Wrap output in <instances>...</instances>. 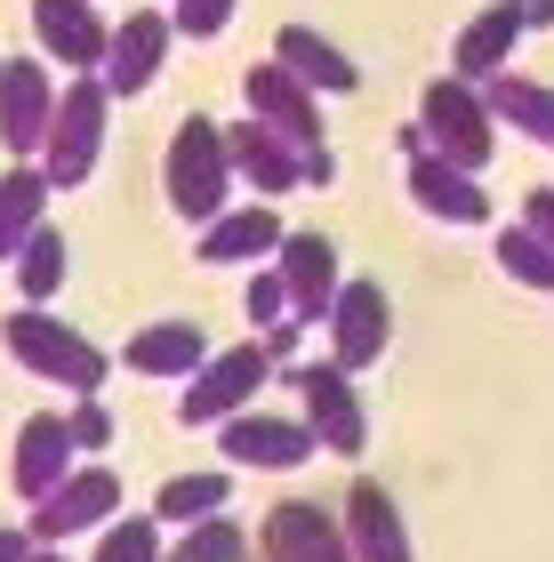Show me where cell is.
<instances>
[{
	"label": "cell",
	"mask_w": 554,
	"mask_h": 562,
	"mask_svg": "<svg viewBox=\"0 0 554 562\" xmlns=\"http://www.w3.org/2000/svg\"><path fill=\"white\" fill-rule=\"evenodd\" d=\"M273 353H265V338H249V346H225V353H210L193 378H185V394H178V426H225V418H241L249 402H258L265 386H273Z\"/></svg>",
	"instance_id": "5"
},
{
	"label": "cell",
	"mask_w": 554,
	"mask_h": 562,
	"mask_svg": "<svg viewBox=\"0 0 554 562\" xmlns=\"http://www.w3.org/2000/svg\"><path fill=\"white\" fill-rule=\"evenodd\" d=\"M65 266H72L65 234H57V225H41V234L16 249V266H9V273H16V297H24V305H48V297L65 290Z\"/></svg>",
	"instance_id": "27"
},
{
	"label": "cell",
	"mask_w": 554,
	"mask_h": 562,
	"mask_svg": "<svg viewBox=\"0 0 554 562\" xmlns=\"http://www.w3.org/2000/svg\"><path fill=\"white\" fill-rule=\"evenodd\" d=\"M314 426L306 418H273V411H241L217 426V458L225 467H249V474H297L314 458Z\"/></svg>",
	"instance_id": "10"
},
{
	"label": "cell",
	"mask_w": 554,
	"mask_h": 562,
	"mask_svg": "<svg viewBox=\"0 0 554 562\" xmlns=\"http://www.w3.org/2000/svg\"><path fill=\"white\" fill-rule=\"evenodd\" d=\"M169 41H178V24H169V9H121L113 24V48H105V81L113 97H145L161 81V65H169Z\"/></svg>",
	"instance_id": "12"
},
{
	"label": "cell",
	"mask_w": 554,
	"mask_h": 562,
	"mask_svg": "<svg viewBox=\"0 0 554 562\" xmlns=\"http://www.w3.org/2000/svg\"><path fill=\"white\" fill-rule=\"evenodd\" d=\"M33 554H41L33 530H9V522H0V562H33Z\"/></svg>",
	"instance_id": "36"
},
{
	"label": "cell",
	"mask_w": 554,
	"mask_h": 562,
	"mask_svg": "<svg viewBox=\"0 0 554 562\" xmlns=\"http://www.w3.org/2000/svg\"><path fill=\"white\" fill-rule=\"evenodd\" d=\"M483 97H490V113H498V130H522L531 145H546L554 153V81H531V72H490L483 81Z\"/></svg>",
	"instance_id": "25"
},
{
	"label": "cell",
	"mask_w": 554,
	"mask_h": 562,
	"mask_svg": "<svg viewBox=\"0 0 554 562\" xmlns=\"http://www.w3.org/2000/svg\"><path fill=\"white\" fill-rule=\"evenodd\" d=\"M282 210L273 201H241V210H225L217 225H201L193 258L201 266H273V249H282Z\"/></svg>",
	"instance_id": "20"
},
{
	"label": "cell",
	"mask_w": 554,
	"mask_h": 562,
	"mask_svg": "<svg viewBox=\"0 0 554 562\" xmlns=\"http://www.w3.org/2000/svg\"><path fill=\"white\" fill-rule=\"evenodd\" d=\"M258 562H354V547L321 498H282L258 522Z\"/></svg>",
	"instance_id": "11"
},
{
	"label": "cell",
	"mask_w": 554,
	"mask_h": 562,
	"mask_svg": "<svg viewBox=\"0 0 554 562\" xmlns=\"http://www.w3.org/2000/svg\"><path fill=\"white\" fill-rule=\"evenodd\" d=\"M105 121H113V89L97 81V72H65L57 113H48V137H41V177L57 193H72V186H89V177H97Z\"/></svg>",
	"instance_id": "3"
},
{
	"label": "cell",
	"mask_w": 554,
	"mask_h": 562,
	"mask_svg": "<svg viewBox=\"0 0 554 562\" xmlns=\"http://www.w3.org/2000/svg\"><path fill=\"white\" fill-rule=\"evenodd\" d=\"M121 515V474L105 467V458H81V467H72L57 491H48L41 506H33V539L41 547H65V539H89V530H105Z\"/></svg>",
	"instance_id": "6"
},
{
	"label": "cell",
	"mask_w": 554,
	"mask_h": 562,
	"mask_svg": "<svg viewBox=\"0 0 554 562\" xmlns=\"http://www.w3.org/2000/svg\"><path fill=\"white\" fill-rule=\"evenodd\" d=\"M297 338H306V322H282V329H265V353H273V362H290V353H297Z\"/></svg>",
	"instance_id": "37"
},
{
	"label": "cell",
	"mask_w": 554,
	"mask_h": 562,
	"mask_svg": "<svg viewBox=\"0 0 554 562\" xmlns=\"http://www.w3.org/2000/svg\"><path fill=\"white\" fill-rule=\"evenodd\" d=\"M225 153H234V177L249 186V201H282L306 186V169H297V145L290 137H273L265 121H225Z\"/></svg>",
	"instance_id": "19"
},
{
	"label": "cell",
	"mask_w": 554,
	"mask_h": 562,
	"mask_svg": "<svg viewBox=\"0 0 554 562\" xmlns=\"http://www.w3.org/2000/svg\"><path fill=\"white\" fill-rule=\"evenodd\" d=\"M33 41H41V57H57L65 72H105L113 24L97 16V0H33Z\"/></svg>",
	"instance_id": "16"
},
{
	"label": "cell",
	"mask_w": 554,
	"mask_h": 562,
	"mask_svg": "<svg viewBox=\"0 0 554 562\" xmlns=\"http://www.w3.org/2000/svg\"><path fill=\"white\" fill-rule=\"evenodd\" d=\"M338 522H346V547H354V562H418V554H410V522H402V506H394V491H386L377 474H354V491H346Z\"/></svg>",
	"instance_id": "17"
},
{
	"label": "cell",
	"mask_w": 554,
	"mask_h": 562,
	"mask_svg": "<svg viewBox=\"0 0 554 562\" xmlns=\"http://www.w3.org/2000/svg\"><path fill=\"white\" fill-rule=\"evenodd\" d=\"M241 105H249V121H265L273 137H290L297 153H314V145H330V130H321V97L297 81L290 65H249L241 72Z\"/></svg>",
	"instance_id": "9"
},
{
	"label": "cell",
	"mask_w": 554,
	"mask_h": 562,
	"mask_svg": "<svg viewBox=\"0 0 554 562\" xmlns=\"http://www.w3.org/2000/svg\"><path fill=\"white\" fill-rule=\"evenodd\" d=\"M48 177L41 161H16V169H0V266H16V249L48 225Z\"/></svg>",
	"instance_id": "24"
},
{
	"label": "cell",
	"mask_w": 554,
	"mask_h": 562,
	"mask_svg": "<svg viewBox=\"0 0 554 562\" xmlns=\"http://www.w3.org/2000/svg\"><path fill=\"white\" fill-rule=\"evenodd\" d=\"M57 113V72L41 57H0V153H41Z\"/></svg>",
	"instance_id": "15"
},
{
	"label": "cell",
	"mask_w": 554,
	"mask_h": 562,
	"mask_svg": "<svg viewBox=\"0 0 554 562\" xmlns=\"http://www.w3.org/2000/svg\"><path fill=\"white\" fill-rule=\"evenodd\" d=\"M297 402H306V426H314V442L330 450V458H362L370 450V411H362L354 370L306 362V370H297Z\"/></svg>",
	"instance_id": "7"
},
{
	"label": "cell",
	"mask_w": 554,
	"mask_h": 562,
	"mask_svg": "<svg viewBox=\"0 0 554 562\" xmlns=\"http://www.w3.org/2000/svg\"><path fill=\"white\" fill-rule=\"evenodd\" d=\"M522 225L554 249V186H531V193H522Z\"/></svg>",
	"instance_id": "34"
},
{
	"label": "cell",
	"mask_w": 554,
	"mask_h": 562,
	"mask_svg": "<svg viewBox=\"0 0 554 562\" xmlns=\"http://www.w3.org/2000/svg\"><path fill=\"white\" fill-rule=\"evenodd\" d=\"M297 169H306V186H314V193H321V186H338V153H330V145L297 153Z\"/></svg>",
	"instance_id": "35"
},
{
	"label": "cell",
	"mask_w": 554,
	"mask_h": 562,
	"mask_svg": "<svg viewBox=\"0 0 554 562\" xmlns=\"http://www.w3.org/2000/svg\"><path fill=\"white\" fill-rule=\"evenodd\" d=\"M65 426H72V442H81V450H105V442H113V411H105L97 394H81V402H72V411H65Z\"/></svg>",
	"instance_id": "33"
},
{
	"label": "cell",
	"mask_w": 554,
	"mask_h": 562,
	"mask_svg": "<svg viewBox=\"0 0 554 562\" xmlns=\"http://www.w3.org/2000/svg\"><path fill=\"white\" fill-rule=\"evenodd\" d=\"M418 137H426V153H442L450 169H474V177H483L490 153H498V113H490V97L474 89V81L442 72V81L418 89Z\"/></svg>",
	"instance_id": "4"
},
{
	"label": "cell",
	"mask_w": 554,
	"mask_h": 562,
	"mask_svg": "<svg viewBox=\"0 0 554 562\" xmlns=\"http://www.w3.org/2000/svg\"><path fill=\"white\" fill-rule=\"evenodd\" d=\"M225 491H234V474H169L145 515H154L161 530H193V522L225 515Z\"/></svg>",
	"instance_id": "26"
},
{
	"label": "cell",
	"mask_w": 554,
	"mask_h": 562,
	"mask_svg": "<svg viewBox=\"0 0 554 562\" xmlns=\"http://www.w3.org/2000/svg\"><path fill=\"white\" fill-rule=\"evenodd\" d=\"M161 193L185 225H217L234 210V153H225V121L185 113L161 145Z\"/></svg>",
	"instance_id": "2"
},
{
	"label": "cell",
	"mask_w": 554,
	"mask_h": 562,
	"mask_svg": "<svg viewBox=\"0 0 554 562\" xmlns=\"http://www.w3.org/2000/svg\"><path fill=\"white\" fill-rule=\"evenodd\" d=\"M81 467V442H72V426H65V411H33L16 426V450H9V491L24 498V506H41L57 482Z\"/></svg>",
	"instance_id": "13"
},
{
	"label": "cell",
	"mask_w": 554,
	"mask_h": 562,
	"mask_svg": "<svg viewBox=\"0 0 554 562\" xmlns=\"http://www.w3.org/2000/svg\"><path fill=\"white\" fill-rule=\"evenodd\" d=\"M273 65H290L314 97H354L362 89V65L346 57L330 33H314V24H282V33H273Z\"/></svg>",
	"instance_id": "22"
},
{
	"label": "cell",
	"mask_w": 554,
	"mask_h": 562,
	"mask_svg": "<svg viewBox=\"0 0 554 562\" xmlns=\"http://www.w3.org/2000/svg\"><path fill=\"white\" fill-rule=\"evenodd\" d=\"M273 273H282V290H290V314L297 322H330V305L346 290V273H338V241L330 234H282V249H273Z\"/></svg>",
	"instance_id": "14"
},
{
	"label": "cell",
	"mask_w": 554,
	"mask_h": 562,
	"mask_svg": "<svg viewBox=\"0 0 554 562\" xmlns=\"http://www.w3.org/2000/svg\"><path fill=\"white\" fill-rule=\"evenodd\" d=\"M0 346H9V362L24 378H48L57 394H97L105 386V370H113V353L105 346H89L72 322H57V305H16L9 322H0Z\"/></svg>",
	"instance_id": "1"
},
{
	"label": "cell",
	"mask_w": 554,
	"mask_h": 562,
	"mask_svg": "<svg viewBox=\"0 0 554 562\" xmlns=\"http://www.w3.org/2000/svg\"><path fill=\"white\" fill-rule=\"evenodd\" d=\"M402 186H410V201H418L434 225H483V217H490L483 177H474V169H450L442 153H410V177H402Z\"/></svg>",
	"instance_id": "21"
},
{
	"label": "cell",
	"mask_w": 554,
	"mask_h": 562,
	"mask_svg": "<svg viewBox=\"0 0 554 562\" xmlns=\"http://www.w3.org/2000/svg\"><path fill=\"white\" fill-rule=\"evenodd\" d=\"M33 562H65V554H57V547H41V554H33Z\"/></svg>",
	"instance_id": "38"
},
{
	"label": "cell",
	"mask_w": 554,
	"mask_h": 562,
	"mask_svg": "<svg viewBox=\"0 0 554 562\" xmlns=\"http://www.w3.org/2000/svg\"><path fill=\"white\" fill-rule=\"evenodd\" d=\"M522 33H531V0H490V9H474V24H459V41H450V72L483 89L490 72H507Z\"/></svg>",
	"instance_id": "18"
},
{
	"label": "cell",
	"mask_w": 554,
	"mask_h": 562,
	"mask_svg": "<svg viewBox=\"0 0 554 562\" xmlns=\"http://www.w3.org/2000/svg\"><path fill=\"white\" fill-rule=\"evenodd\" d=\"M241 322H249V338L297 322V314H290V290H282V273H273V266H249V281H241Z\"/></svg>",
	"instance_id": "31"
},
{
	"label": "cell",
	"mask_w": 554,
	"mask_h": 562,
	"mask_svg": "<svg viewBox=\"0 0 554 562\" xmlns=\"http://www.w3.org/2000/svg\"><path fill=\"white\" fill-rule=\"evenodd\" d=\"M321 329H330V362H338V370H354V378L377 370V353L394 346V297H386V281H377V273L346 281Z\"/></svg>",
	"instance_id": "8"
},
{
	"label": "cell",
	"mask_w": 554,
	"mask_h": 562,
	"mask_svg": "<svg viewBox=\"0 0 554 562\" xmlns=\"http://www.w3.org/2000/svg\"><path fill=\"white\" fill-rule=\"evenodd\" d=\"M169 539H161V522L154 515H113L105 530H97V554L89 562H161Z\"/></svg>",
	"instance_id": "29"
},
{
	"label": "cell",
	"mask_w": 554,
	"mask_h": 562,
	"mask_svg": "<svg viewBox=\"0 0 554 562\" xmlns=\"http://www.w3.org/2000/svg\"><path fill=\"white\" fill-rule=\"evenodd\" d=\"M121 362H129L137 378H178V386H185V378L210 362V329H201V322H145L137 338L121 346Z\"/></svg>",
	"instance_id": "23"
},
{
	"label": "cell",
	"mask_w": 554,
	"mask_h": 562,
	"mask_svg": "<svg viewBox=\"0 0 554 562\" xmlns=\"http://www.w3.org/2000/svg\"><path fill=\"white\" fill-rule=\"evenodd\" d=\"M161 562H258V547H249V530L241 522H225V515H210V522H193L178 547H169Z\"/></svg>",
	"instance_id": "28"
},
{
	"label": "cell",
	"mask_w": 554,
	"mask_h": 562,
	"mask_svg": "<svg viewBox=\"0 0 554 562\" xmlns=\"http://www.w3.org/2000/svg\"><path fill=\"white\" fill-rule=\"evenodd\" d=\"M169 24H178L185 41H217L225 24H234V0H178V9H169Z\"/></svg>",
	"instance_id": "32"
},
{
	"label": "cell",
	"mask_w": 554,
	"mask_h": 562,
	"mask_svg": "<svg viewBox=\"0 0 554 562\" xmlns=\"http://www.w3.org/2000/svg\"><path fill=\"white\" fill-rule=\"evenodd\" d=\"M498 273L522 281V290H554V249L531 225H507V234H498Z\"/></svg>",
	"instance_id": "30"
}]
</instances>
